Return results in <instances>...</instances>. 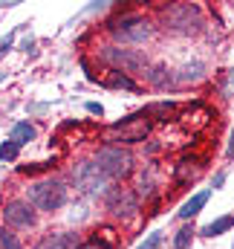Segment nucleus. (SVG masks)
<instances>
[{
    "mask_svg": "<svg viewBox=\"0 0 234 249\" xmlns=\"http://www.w3.org/2000/svg\"><path fill=\"white\" fill-rule=\"evenodd\" d=\"M153 188H156V171H153V168H148V171L139 177V197L153 194Z\"/></svg>",
    "mask_w": 234,
    "mask_h": 249,
    "instance_id": "nucleus-18",
    "label": "nucleus"
},
{
    "mask_svg": "<svg viewBox=\"0 0 234 249\" xmlns=\"http://www.w3.org/2000/svg\"><path fill=\"white\" fill-rule=\"evenodd\" d=\"M6 50H9V41H3V44H0V55H3Z\"/></svg>",
    "mask_w": 234,
    "mask_h": 249,
    "instance_id": "nucleus-27",
    "label": "nucleus"
},
{
    "mask_svg": "<svg viewBox=\"0 0 234 249\" xmlns=\"http://www.w3.org/2000/svg\"><path fill=\"white\" fill-rule=\"evenodd\" d=\"M96 235H99V232H96ZM113 247H116L113 238H101V235H99V238H90L87 244H78L75 249H113Z\"/></svg>",
    "mask_w": 234,
    "mask_h": 249,
    "instance_id": "nucleus-19",
    "label": "nucleus"
},
{
    "mask_svg": "<svg viewBox=\"0 0 234 249\" xmlns=\"http://www.w3.org/2000/svg\"><path fill=\"white\" fill-rule=\"evenodd\" d=\"M38 223V212L29 200H12L3 206V226L12 229H35Z\"/></svg>",
    "mask_w": 234,
    "mask_h": 249,
    "instance_id": "nucleus-8",
    "label": "nucleus"
},
{
    "mask_svg": "<svg viewBox=\"0 0 234 249\" xmlns=\"http://www.w3.org/2000/svg\"><path fill=\"white\" fill-rule=\"evenodd\" d=\"M229 157H234V130H232V139H229Z\"/></svg>",
    "mask_w": 234,
    "mask_h": 249,
    "instance_id": "nucleus-26",
    "label": "nucleus"
},
{
    "mask_svg": "<svg viewBox=\"0 0 234 249\" xmlns=\"http://www.w3.org/2000/svg\"><path fill=\"white\" fill-rule=\"evenodd\" d=\"M99 58L107 64L110 70H118V72H139V70H148V55H145L142 50H127V47H118V44L101 47Z\"/></svg>",
    "mask_w": 234,
    "mask_h": 249,
    "instance_id": "nucleus-7",
    "label": "nucleus"
},
{
    "mask_svg": "<svg viewBox=\"0 0 234 249\" xmlns=\"http://www.w3.org/2000/svg\"><path fill=\"white\" fill-rule=\"evenodd\" d=\"M96 165L110 177V180H124L133 174V154L118 145H104L96 151Z\"/></svg>",
    "mask_w": 234,
    "mask_h": 249,
    "instance_id": "nucleus-6",
    "label": "nucleus"
},
{
    "mask_svg": "<svg viewBox=\"0 0 234 249\" xmlns=\"http://www.w3.org/2000/svg\"><path fill=\"white\" fill-rule=\"evenodd\" d=\"M234 226V214L229 217H220V220H214V223H208L205 229H202V235H208V238H217V235H223V232H229Z\"/></svg>",
    "mask_w": 234,
    "mask_h": 249,
    "instance_id": "nucleus-16",
    "label": "nucleus"
},
{
    "mask_svg": "<svg viewBox=\"0 0 234 249\" xmlns=\"http://www.w3.org/2000/svg\"><path fill=\"white\" fill-rule=\"evenodd\" d=\"M162 26L171 35H197L202 29V12L194 3H174L162 9Z\"/></svg>",
    "mask_w": 234,
    "mask_h": 249,
    "instance_id": "nucleus-2",
    "label": "nucleus"
},
{
    "mask_svg": "<svg viewBox=\"0 0 234 249\" xmlns=\"http://www.w3.org/2000/svg\"><path fill=\"white\" fill-rule=\"evenodd\" d=\"M72 183L84 197H107V191H110V177L96 165V160L78 162L72 168Z\"/></svg>",
    "mask_w": 234,
    "mask_h": 249,
    "instance_id": "nucleus-5",
    "label": "nucleus"
},
{
    "mask_svg": "<svg viewBox=\"0 0 234 249\" xmlns=\"http://www.w3.org/2000/svg\"><path fill=\"white\" fill-rule=\"evenodd\" d=\"M107 32H110V38L116 41L118 47H121V44H148L156 29H153V23L145 15L124 12V15H116L107 23Z\"/></svg>",
    "mask_w": 234,
    "mask_h": 249,
    "instance_id": "nucleus-1",
    "label": "nucleus"
},
{
    "mask_svg": "<svg viewBox=\"0 0 234 249\" xmlns=\"http://www.w3.org/2000/svg\"><path fill=\"white\" fill-rule=\"evenodd\" d=\"M87 110H90V113H96V116H101V113H104V107H101V105H96V102H90V105H87Z\"/></svg>",
    "mask_w": 234,
    "mask_h": 249,
    "instance_id": "nucleus-25",
    "label": "nucleus"
},
{
    "mask_svg": "<svg viewBox=\"0 0 234 249\" xmlns=\"http://www.w3.org/2000/svg\"><path fill=\"white\" fill-rule=\"evenodd\" d=\"M232 84H234V70H232Z\"/></svg>",
    "mask_w": 234,
    "mask_h": 249,
    "instance_id": "nucleus-28",
    "label": "nucleus"
},
{
    "mask_svg": "<svg viewBox=\"0 0 234 249\" xmlns=\"http://www.w3.org/2000/svg\"><path fill=\"white\" fill-rule=\"evenodd\" d=\"M191 238H194V229H191V226H182V229L176 232V238H174V249H188Z\"/></svg>",
    "mask_w": 234,
    "mask_h": 249,
    "instance_id": "nucleus-22",
    "label": "nucleus"
},
{
    "mask_svg": "<svg viewBox=\"0 0 234 249\" xmlns=\"http://www.w3.org/2000/svg\"><path fill=\"white\" fill-rule=\"evenodd\" d=\"M17 151H20V145H17L15 139H9V142H3V145H0V160L12 162V160L17 157Z\"/></svg>",
    "mask_w": 234,
    "mask_h": 249,
    "instance_id": "nucleus-23",
    "label": "nucleus"
},
{
    "mask_svg": "<svg viewBox=\"0 0 234 249\" xmlns=\"http://www.w3.org/2000/svg\"><path fill=\"white\" fill-rule=\"evenodd\" d=\"M171 113H174V102H156L148 107V119L150 116H171Z\"/></svg>",
    "mask_w": 234,
    "mask_h": 249,
    "instance_id": "nucleus-21",
    "label": "nucleus"
},
{
    "mask_svg": "<svg viewBox=\"0 0 234 249\" xmlns=\"http://www.w3.org/2000/svg\"><path fill=\"white\" fill-rule=\"evenodd\" d=\"M200 171H202V165H200V160H194V157H185V160H179V165H176V183H191V180H197L200 177Z\"/></svg>",
    "mask_w": 234,
    "mask_h": 249,
    "instance_id": "nucleus-11",
    "label": "nucleus"
},
{
    "mask_svg": "<svg viewBox=\"0 0 234 249\" xmlns=\"http://www.w3.org/2000/svg\"><path fill=\"white\" fill-rule=\"evenodd\" d=\"M12 139L17 142V145H23V142H32L35 139V127L29 122H17L12 127Z\"/></svg>",
    "mask_w": 234,
    "mask_h": 249,
    "instance_id": "nucleus-17",
    "label": "nucleus"
},
{
    "mask_svg": "<svg viewBox=\"0 0 234 249\" xmlns=\"http://www.w3.org/2000/svg\"><path fill=\"white\" fill-rule=\"evenodd\" d=\"M202 75H205V64H200V61L185 64V67L174 70V84H188V81H200Z\"/></svg>",
    "mask_w": 234,
    "mask_h": 249,
    "instance_id": "nucleus-12",
    "label": "nucleus"
},
{
    "mask_svg": "<svg viewBox=\"0 0 234 249\" xmlns=\"http://www.w3.org/2000/svg\"><path fill=\"white\" fill-rule=\"evenodd\" d=\"M26 200L35 206V212H58L67 203V186L61 180H38L26 188Z\"/></svg>",
    "mask_w": 234,
    "mask_h": 249,
    "instance_id": "nucleus-3",
    "label": "nucleus"
},
{
    "mask_svg": "<svg viewBox=\"0 0 234 249\" xmlns=\"http://www.w3.org/2000/svg\"><path fill=\"white\" fill-rule=\"evenodd\" d=\"M148 133H150V119H148V113H139V116H127V119H121V122L110 124V127L104 130V142L121 148V145L142 142Z\"/></svg>",
    "mask_w": 234,
    "mask_h": 249,
    "instance_id": "nucleus-4",
    "label": "nucleus"
},
{
    "mask_svg": "<svg viewBox=\"0 0 234 249\" xmlns=\"http://www.w3.org/2000/svg\"><path fill=\"white\" fill-rule=\"evenodd\" d=\"M104 203H107V212L116 214V217H121V214L130 217L136 212V194L130 188H110L107 197H104Z\"/></svg>",
    "mask_w": 234,
    "mask_h": 249,
    "instance_id": "nucleus-9",
    "label": "nucleus"
},
{
    "mask_svg": "<svg viewBox=\"0 0 234 249\" xmlns=\"http://www.w3.org/2000/svg\"><path fill=\"white\" fill-rule=\"evenodd\" d=\"M145 78H148V84H153V87H165V84L174 81V70H168V67H148V70H145Z\"/></svg>",
    "mask_w": 234,
    "mask_h": 249,
    "instance_id": "nucleus-14",
    "label": "nucleus"
},
{
    "mask_svg": "<svg viewBox=\"0 0 234 249\" xmlns=\"http://www.w3.org/2000/svg\"><path fill=\"white\" fill-rule=\"evenodd\" d=\"M162 247V232H153V235H148V241H142L136 249H159Z\"/></svg>",
    "mask_w": 234,
    "mask_h": 249,
    "instance_id": "nucleus-24",
    "label": "nucleus"
},
{
    "mask_svg": "<svg viewBox=\"0 0 234 249\" xmlns=\"http://www.w3.org/2000/svg\"><path fill=\"white\" fill-rule=\"evenodd\" d=\"M75 247H78V232H50L32 249H75Z\"/></svg>",
    "mask_w": 234,
    "mask_h": 249,
    "instance_id": "nucleus-10",
    "label": "nucleus"
},
{
    "mask_svg": "<svg viewBox=\"0 0 234 249\" xmlns=\"http://www.w3.org/2000/svg\"><path fill=\"white\" fill-rule=\"evenodd\" d=\"M104 84L113 87V90H136V81H133L127 72H118V70H107Z\"/></svg>",
    "mask_w": 234,
    "mask_h": 249,
    "instance_id": "nucleus-15",
    "label": "nucleus"
},
{
    "mask_svg": "<svg viewBox=\"0 0 234 249\" xmlns=\"http://www.w3.org/2000/svg\"><path fill=\"white\" fill-rule=\"evenodd\" d=\"M0 249H23V244L17 241L15 232H9L6 226H0Z\"/></svg>",
    "mask_w": 234,
    "mask_h": 249,
    "instance_id": "nucleus-20",
    "label": "nucleus"
},
{
    "mask_svg": "<svg viewBox=\"0 0 234 249\" xmlns=\"http://www.w3.org/2000/svg\"><path fill=\"white\" fill-rule=\"evenodd\" d=\"M208 203V191H197L194 197H188L185 203H182V209H179V217L182 220H191V217H197L200 214V209Z\"/></svg>",
    "mask_w": 234,
    "mask_h": 249,
    "instance_id": "nucleus-13",
    "label": "nucleus"
}]
</instances>
